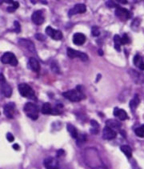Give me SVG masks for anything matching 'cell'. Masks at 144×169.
I'll use <instances>...</instances> for the list:
<instances>
[{"label":"cell","mask_w":144,"mask_h":169,"mask_svg":"<svg viewBox=\"0 0 144 169\" xmlns=\"http://www.w3.org/2000/svg\"><path fill=\"white\" fill-rule=\"evenodd\" d=\"M62 95L71 102H79L82 99L86 98L85 95L82 92V86L78 85L75 90H70L62 93Z\"/></svg>","instance_id":"cell-1"},{"label":"cell","mask_w":144,"mask_h":169,"mask_svg":"<svg viewBox=\"0 0 144 169\" xmlns=\"http://www.w3.org/2000/svg\"><path fill=\"white\" fill-rule=\"evenodd\" d=\"M26 115L33 120H36L39 118V107L33 103H27L24 106Z\"/></svg>","instance_id":"cell-2"},{"label":"cell","mask_w":144,"mask_h":169,"mask_svg":"<svg viewBox=\"0 0 144 169\" xmlns=\"http://www.w3.org/2000/svg\"><path fill=\"white\" fill-rule=\"evenodd\" d=\"M19 91L20 95L25 98H30V99H34V92L31 87L27 83H21L19 85Z\"/></svg>","instance_id":"cell-3"},{"label":"cell","mask_w":144,"mask_h":169,"mask_svg":"<svg viewBox=\"0 0 144 169\" xmlns=\"http://www.w3.org/2000/svg\"><path fill=\"white\" fill-rule=\"evenodd\" d=\"M1 62L4 64H11V66H17L18 59L11 52H6L1 57Z\"/></svg>","instance_id":"cell-4"},{"label":"cell","mask_w":144,"mask_h":169,"mask_svg":"<svg viewBox=\"0 0 144 169\" xmlns=\"http://www.w3.org/2000/svg\"><path fill=\"white\" fill-rule=\"evenodd\" d=\"M115 15L122 21H127L131 18V12H130L127 9L123 8L120 6H117L115 9Z\"/></svg>","instance_id":"cell-5"},{"label":"cell","mask_w":144,"mask_h":169,"mask_svg":"<svg viewBox=\"0 0 144 169\" xmlns=\"http://www.w3.org/2000/svg\"><path fill=\"white\" fill-rule=\"evenodd\" d=\"M67 55L68 57L71 58V59L79 58V59H82V61L88 60L87 54H85V53H83V52H79V51H76V50L70 48V47L67 49Z\"/></svg>","instance_id":"cell-6"},{"label":"cell","mask_w":144,"mask_h":169,"mask_svg":"<svg viewBox=\"0 0 144 169\" xmlns=\"http://www.w3.org/2000/svg\"><path fill=\"white\" fill-rule=\"evenodd\" d=\"M46 34L54 40H60L62 38V33L59 30H54L51 26H47L45 30Z\"/></svg>","instance_id":"cell-7"},{"label":"cell","mask_w":144,"mask_h":169,"mask_svg":"<svg viewBox=\"0 0 144 169\" xmlns=\"http://www.w3.org/2000/svg\"><path fill=\"white\" fill-rule=\"evenodd\" d=\"M44 166L46 169H59V163L56 158L48 157L44 160Z\"/></svg>","instance_id":"cell-8"},{"label":"cell","mask_w":144,"mask_h":169,"mask_svg":"<svg viewBox=\"0 0 144 169\" xmlns=\"http://www.w3.org/2000/svg\"><path fill=\"white\" fill-rule=\"evenodd\" d=\"M87 11V6H85V4L82 3H79V4H76L75 6H74L73 8L71 9L69 12H68V15L71 17L72 15L77 14H83Z\"/></svg>","instance_id":"cell-9"},{"label":"cell","mask_w":144,"mask_h":169,"mask_svg":"<svg viewBox=\"0 0 144 169\" xmlns=\"http://www.w3.org/2000/svg\"><path fill=\"white\" fill-rule=\"evenodd\" d=\"M31 20L36 25H41L44 23V16L41 11H36L31 15Z\"/></svg>","instance_id":"cell-10"},{"label":"cell","mask_w":144,"mask_h":169,"mask_svg":"<svg viewBox=\"0 0 144 169\" xmlns=\"http://www.w3.org/2000/svg\"><path fill=\"white\" fill-rule=\"evenodd\" d=\"M116 135H117V132L115 131H114L113 129L110 128L107 126L105 127L103 132H102V138L104 140H113L116 137Z\"/></svg>","instance_id":"cell-11"},{"label":"cell","mask_w":144,"mask_h":169,"mask_svg":"<svg viewBox=\"0 0 144 169\" xmlns=\"http://www.w3.org/2000/svg\"><path fill=\"white\" fill-rule=\"evenodd\" d=\"M87 38L82 33H75L73 36V43L77 46H81L86 42Z\"/></svg>","instance_id":"cell-12"},{"label":"cell","mask_w":144,"mask_h":169,"mask_svg":"<svg viewBox=\"0 0 144 169\" xmlns=\"http://www.w3.org/2000/svg\"><path fill=\"white\" fill-rule=\"evenodd\" d=\"M4 114L9 119H12L14 114V104L13 103H7L4 107Z\"/></svg>","instance_id":"cell-13"},{"label":"cell","mask_w":144,"mask_h":169,"mask_svg":"<svg viewBox=\"0 0 144 169\" xmlns=\"http://www.w3.org/2000/svg\"><path fill=\"white\" fill-rule=\"evenodd\" d=\"M19 43L20 45H22L23 47L27 48L31 52H35V47H34V44L31 40H28V39H19Z\"/></svg>","instance_id":"cell-14"},{"label":"cell","mask_w":144,"mask_h":169,"mask_svg":"<svg viewBox=\"0 0 144 169\" xmlns=\"http://www.w3.org/2000/svg\"><path fill=\"white\" fill-rule=\"evenodd\" d=\"M113 114L115 117L119 118L120 120H126L127 119H128V115H127V112L123 109L115 107V108L114 109Z\"/></svg>","instance_id":"cell-15"},{"label":"cell","mask_w":144,"mask_h":169,"mask_svg":"<svg viewBox=\"0 0 144 169\" xmlns=\"http://www.w3.org/2000/svg\"><path fill=\"white\" fill-rule=\"evenodd\" d=\"M29 67H30V68H31L32 71H34V72H38L40 70L39 63V61L37 60L34 57L30 58V59H29Z\"/></svg>","instance_id":"cell-16"},{"label":"cell","mask_w":144,"mask_h":169,"mask_svg":"<svg viewBox=\"0 0 144 169\" xmlns=\"http://www.w3.org/2000/svg\"><path fill=\"white\" fill-rule=\"evenodd\" d=\"M106 124H107V127L113 129L114 131H115V129L119 130V129L121 128L122 127L121 123L119 122V121L115 120H107V122H106Z\"/></svg>","instance_id":"cell-17"},{"label":"cell","mask_w":144,"mask_h":169,"mask_svg":"<svg viewBox=\"0 0 144 169\" xmlns=\"http://www.w3.org/2000/svg\"><path fill=\"white\" fill-rule=\"evenodd\" d=\"M0 86H1V89H2V92H3V95L7 98L11 96L12 88L11 87V86L9 85L8 83H5L2 84V85H0Z\"/></svg>","instance_id":"cell-18"},{"label":"cell","mask_w":144,"mask_h":169,"mask_svg":"<svg viewBox=\"0 0 144 169\" xmlns=\"http://www.w3.org/2000/svg\"><path fill=\"white\" fill-rule=\"evenodd\" d=\"M133 61H134L135 66L139 67L142 71H144V62L139 54H136L135 56L134 57V60Z\"/></svg>","instance_id":"cell-19"},{"label":"cell","mask_w":144,"mask_h":169,"mask_svg":"<svg viewBox=\"0 0 144 169\" xmlns=\"http://www.w3.org/2000/svg\"><path fill=\"white\" fill-rule=\"evenodd\" d=\"M52 106L50 103H45L42 107V113L44 115H50L52 114Z\"/></svg>","instance_id":"cell-20"},{"label":"cell","mask_w":144,"mask_h":169,"mask_svg":"<svg viewBox=\"0 0 144 169\" xmlns=\"http://www.w3.org/2000/svg\"><path fill=\"white\" fill-rule=\"evenodd\" d=\"M130 74L135 83H143V80H142L143 75H141L138 72H135V71H134V70H130Z\"/></svg>","instance_id":"cell-21"},{"label":"cell","mask_w":144,"mask_h":169,"mask_svg":"<svg viewBox=\"0 0 144 169\" xmlns=\"http://www.w3.org/2000/svg\"><path fill=\"white\" fill-rule=\"evenodd\" d=\"M114 42H115V48L117 52H121V37L119 34H115L114 37Z\"/></svg>","instance_id":"cell-22"},{"label":"cell","mask_w":144,"mask_h":169,"mask_svg":"<svg viewBox=\"0 0 144 169\" xmlns=\"http://www.w3.org/2000/svg\"><path fill=\"white\" fill-rule=\"evenodd\" d=\"M139 103H140V100H139L138 95H135V97H134V99H132V100L130 101V107L133 112L135 110L136 107H137L138 104H139Z\"/></svg>","instance_id":"cell-23"},{"label":"cell","mask_w":144,"mask_h":169,"mask_svg":"<svg viewBox=\"0 0 144 169\" xmlns=\"http://www.w3.org/2000/svg\"><path fill=\"white\" fill-rule=\"evenodd\" d=\"M67 131L69 133L71 134V135L74 139H78L79 137V134H78V131L77 129L71 124H68L67 125Z\"/></svg>","instance_id":"cell-24"},{"label":"cell","mask_w":144,"mask_h":169,"mask_svg":"<svg viewBox=\"0 0 144 169\" xmlns=\"http://www.w3.org/2000/svg\"><path fill=\"white\" fill-rule=\"evenodd\" d=\"M121 151L125 154V155L127 156V158H130L132 156V150L130 148V147L127 146V145H123L120 148Z\"/></svg>","instance_id":"cell-25"},{"label":"cell","mask_w":144,"mask_h":169,"mask_svg":"<svg viewBox=\"0 0 144 169\" xmlns=\"http://www.w3.org/2000/svg\"><path fill=\"white\" fill-rule=\"evenodd\" d=\"M90 124H91V126L93 127L92 130H90V132H93V133H97V132H99V123H97L95 120H91L90 121Z\"/></svg>","instance_id":"cell-26"},{"label":"cell","mask_w":144,"mask_h":169,"mask_svg":"<svg viewBox=\"0 0 144 169\" xmlns=\"http://www.w3.org/2000/svg\"><path fill=\"white\" fill-rule=\"evenodd\" d=\"M135 132L136 135H138V137H144V124L138 128H136Z\"/></svg>","instance_id":"cell-27"},{"label":"cell","mask_w":144,"mask_h":169,"mask_svg":"<svg viewBox=\"0 0 144 169\" xmlns=\"http://www.w3.org/2000/svg\"><path fill=\"white\" fill-rule=\"evenodd\" d=\"M51 70L55 73H57V74H59L60 72L59 66V64H58L56 61H53L52 63H51Z\"/></svg>","instance_id":"cell-28"},{"label":"cell","mask_w":144,"mask_h":169,"mask_svg":"<svg viewBox=\"0 0 144 169\" xmlns=\"http://www.w3.org/2000/svg\"><path fill=\"white\" fill-rule=\"evenodd\" d=\"M121 43L122 45H126L127 43H130V39L127 34H123V36L121 38Z\"/></svg>","instance_id":"cell-29"},{"label":"cell","mask_w":144,"mask_h":169,"mask_svg":"<svg viewBox=\"0 0 144 169\" xmlns=\"http://www.w3.org/2000/svg\"><path fill=\"white\" fill-rule=\"evenodd\" d=\"M91 33H92V34H93L94 36H95V37H97V36H99V34H100V32H99V27L98 26H93L92 27V29H91Z\"/></svg>","instance_id":"cell-30"},{"label":"cell","mask_w":144,"mask_h":169,"mask_svg":"<svg viewBox=\"0 0 144 169\" xmlns=\"http://www.w3.org/2000/svg\"><path fill=\"white\" fill-rule=\"evenodd\" d=\"M14 31L16 33H19L21 32V26H20L19 23L18 22V21H14Z\"/></svg>","instance_id":"cell-31"},{"label":"cell","mask_w":144,"mask_h":169,"mask_svg":"<svg viewBox=\"0 0 144 169\" xmlns=\"http://www.w3.org/2000/svg\"><path fill=\"white\" fill-rule=\"evenodd\" d=\"M35 38L39 41H44L46 39L45 35H43L42 34H35Z\"/></svg>","instance_id":"cell-32"},{"label":"cell","mask_w":144,"mask_h":169,"mask_svg":"<svg viewBox=\"0 0 144 169\" xmlns=\"http://www.w3.org/2000/svg\"><path fill=\"white\" fill-rule=\"evenodd\" d=\"M6 139H7V140H8L9 142H13V141L14 140V135H12L11 133H10V132L6 134Z\"/></svg>","instance_id":"cell-33"},{"label":"cell","mask_w":144,"mask_h":169,"mask_svg":"<svg viewBox=\"0 0 144 169\" xmlns=\"http://www.w3.org/2000/svg\"><path fill=\"white\" fill-rule=\"evenodd\" d=\"M6 83V79H5V77H4V75H3V74H0V85H2V84H3V83Z\"/></svg>","instance_id":"cell-34"},{"label":"cell","mask_w":144,"mask_h":169,"mask_svg":"<svg viewBox=\"0 0 144 169\" xmlns=\"http://www.w3.org/2000/svg\"><path fill=\"white\" fill-rule=\"evenodd\" d=\"M107 6H109V7H115V6H116L117 7V5H116L115 3H114V2H112V1H109V2H107Z\"/></svg>","instance_id":"cell-35"},{"label":"cell","mask_w":144,"mask_h":169,"mask_svg":"<svg viewBox=\"0 0 144 169\" xmlns=\"http://www.w3.org/2000/svg\"><path fill=\"white\" fill-rule=\"evenodd\" d=\"M6 10H7V11L8 12H14V11H15V10H16V9H14V7H13V6H8Z\"/></svg>","instance_id":"cell-36"},{"label":"cell","mask_w":144,"mask_h":169,"mask_svg":"<svg viewBox=\"0 0 144 169\" xmlns=\"http://www.w3.org/2000/svg\"><path fill=\"white\" fill-rule=\"evenodd\" d=\"M13 7H14V9H17L19 6V2H13Z\"/></svg>","instance_id":"cell-37"},{"label":"cell","mask_w":144,"mask_h":169,"mask_svg":"<svg viewBox=\"0 0 144 169\" xmlns=\"http://www.w3.org/2000/svg\"><path fill=\"white\" fill-rule=\"evenodd\" d=\"M13 148L14 149V150H16V151H18V150H19V145L18 144V143H14V145H13Z\"/></svg>","instance_id":"cell-38"},{"label":"cell","mask_w":144,"mask_h":169,"mask_svg":"<svg viewBox=\"0 0 144 169\" xmlns=\"http://www.w3.org/2000/svg\"><path fill=\"white\" fill-rule=\"evenodd\" d=\"M63 154H64V151H63V150H59V151H58V153H57L58 156H61V155H63Z\"/></svg>","instance_id":"cell-39"},{"label":"cell","mask_w":144,"mask_h":169,"mask_svg":"<svg viewBox=\"0 0 144 169\" xmlns=\"http://www.w3.org/2000/svg\"><path fill=\"white\" fill-rule=\"evenodd\" d=\"M99 55H101V56L103 54V52H102V51L101 50V49H99Z\"/></svg>","instance_id":"cell-40"},{"label":"cell","mask_w":144,"mask_h":169,"mask_svg":"<svg viewBox=\"0 0 144 169\" xmlns=\"http://www.w3.org/2000/svg\"><path fill=\"white\" fill-rule=\"evenodd\" d=\"M3 3V1H0V4H2Z\"/></svg>","instance_id":"cell-41"}]
</instances>
